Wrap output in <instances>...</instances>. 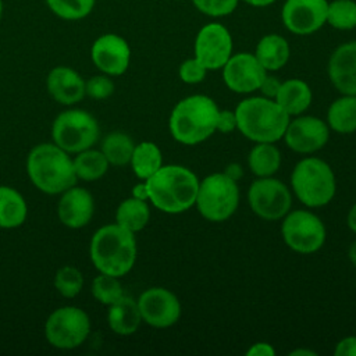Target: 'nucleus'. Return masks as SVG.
I'll return each mask as SVG.
<instances>
[{
    "mask_svg": "<svg viewBox=\"0 0 356 356\" xmlns=\"http://www.w3.org/2000/svg\"><path fill=\"white\" fill-rule=\"evenodd\" d=\"M145 182L149 200L164 213L179 214L195 206L199 179L184 165H161Z\"/></svg>",
    "mask_w": 356,
    "mask_h": 356,
    "instance_id": "obj_1",
    "label": "nucleus"
},
{
    "mask_svg": "<svg viewBox=\"0 0 356 356\" xmlns=\"http://www.w3.org/2000/svg\"><path fill=\"white\" fill-rule=\"evenodd\" d=\"M218 106L206 95H192L179 100L171 111V136L188 146L197 145L216 132Z\"/></svg>",
    "mask_w": 356,
    "mask_h": 356,
    "instance_id": "obj_2",
    "label": "nucleus"
},
{
    "mask_svg": "<svg viewBox=\"0 0 356 356\" xmlns=\"http://www.w3.org/2000/svg\"><path fill=\"white\" fill-rule=\"evenodd\" d=\"M235 115L236 129L256 143H274L284 138L291 120L275 100L264 96L243 99L236 106Z\"/></svg>",
    "mask_w": 356,
    "mask_h": 356,
    "instance_id": "obj_3",
    "label": "nucleus"
},
{
    "mask_svg": "<svg viewBox=\"0 0 356 356\" xmlns=\"http://www.w3.org/2000/svg\"><path fill=\"white\" fill-rule=\"evenodd\" d=\"M90 259L103 274L122 277L135 264L136 241L134 232L118 224L99 228L90 241Z\"/></svg>",
    "mask_w": 356,
    "mask_h": 356,
    "instance_id": "obj_4",
    "label": "nucleus"
},
{
    "mask_svg": "<svg viewBox=\"0 0 356 356\" xmlns=\"http://www.w3.org/2000/svg\"><path fill=\"white\" fill-rule=\"evenodd\" d=\"M26 171L32 184L47 195L63 193L76 182L72 160L56 143L35 146L28 154Z\"/></svg>",
    "mask_w": 356,
    "mask_h": 356,
    "instance_id": "obj_5",
    "label": "nucleus"
},
{
    "mask_svg": "<svg viewBox=\"0 0 356 356\" xmlns=\"http://www.w3.org/2000/svg\"><path fill=\"white\" fill-rule=\"evenodd\" d=\"M291 185L296 197L307 207L328 204L337 189L335 175L330 164L317 157H306L295 165Z\"/></svg>",
    "mask_w": 356,
    "mask_h": 356,
    "instance_id": "obj_6",
    "label": "nucleus"
},
{
    "mask_svg": "<svg viewBox=\"0 0 356 356\" xmlns=\"http://www.w3.org/2000/svg\"><path fill=\"white\" fill-rule=\"evenodd\" d=\"M203 218L220 222L228 220L238 209L239 189L235 179L224 172H214L199 181L195 202Z\"/></svg>",
    "mask_w": 356,
    "mask_h": 356,
    "instance_id": "obj_7",
    "label": "nucleus"
},
{
    "mask_svg": "<svg viewBox=\"0 0 356 356\" xmlns=\"http://www.w3.org/2000/svg\"><path fill=\"white\" fill-rule=\"evenodd\" d=\"M97 121L85 110L71 108L57 115L51 127L54 143L67 153L90 149L99 139Z\"/></svg>",
    "mask_w": 356,
    "mask_h": 356,
    "instance_id": "obj_8",
    "label": "nucleus"
},
{
    "mask_svg": "<svg viewBox=\"0 0 356 356\" xmlns=\"http://www.w3.org/2000/svg\"><path fill=\"white\" fill-rule=\"evenodd\" d=\"M284 242L293 252L314 253L325 242V227L320 217L307 210L288 211L281 225Z\"/></svg>",
    "mask_w": 356,
    "mask_h": 356,
    "instance_id": "obj_9",
    "label": "nucleus"
},
{
    "mask_svg": "<svg viewBox=\"0 0 356 356\" xmlns=\"http://www.w3.org/2000/svg\"><path fill=\"white\" fill-rule=\"evenodd\" d=\"M90 321L88 314L75 306H64L54 310L46 324L47 341L58 349H74L89 335Z\"/></svg>",
    "mask_w": 356,
    "mask_h": 356,
    "instance_id": "obj_10",
    "label": "nucleus"
},
{
    "mask_svg": "<svg viewBox=\"0 0 356 356\" xmlns=\"http://www.w3.org/2000/svg\"><path fill=\"white\" fill-rule=\"evenodd\" d=\"M252 211L263 220H281L291 210L292 196L284 182L271 177H261L252 182L248 191Z\"/></svg>",
    "mask_w": 356,
    "mask_h": 356,
    "instance_id": "obj_11",
    "label": "nucleus"
},
{
    "mask_svg": "<svg viewBox=\"0 0 356 356\" xmlns=\"http://www.w3.org/2000/svg\"><path fill=\"white\" fill-rule=\"evenodd\" d=\"M142 320L154 328L174 325L181 317V303L168 289L153 286L146 289L138 299Z\"/></svg>",
    "mask_w": 356,
    "mask_h": 356,
    "instance_id": "obj_12",
    "label": "nucleus"
},
{
    "mask_svg": "<svg viewBox=\"0 0 356 356\" xmlns=\"http://www.w3.org/2000/svg\"><path fill=\"white\" fill-rule=\"evenodd\" d=\"M232 39L221 24L204 25L195 40V58L206 70H218L231 57Z\"/></svg>",
    "mask_w": 356,
    "mask_h": 356,
    "instance_id": "obj_13",
    "label": "nucleus"
},
{
    "mask_svg": "<svg viewBox=\"0 0 356 356\" xmlns=\"http://www.w3.org/2000/svg\"><path fill=\"white\" fill-rule=\"evenodd\" d=\"M284 139L291 150L310 154L325 146L330 139V127L317 117L300 115L289 120Z\"/></svg>",
    "mask_w": 356,
    "mask_h": 356,
    "instance_id": "obj_14",
    "label": "nucleus"
},
{
    "mask_svg": "<svg viewBox=\"0 0 356 356\" xmlns=\"http://www.w3.org/2000/svg\"><path fill=\"white\" fill-rule=\"evenodd\" d=\"M267 71L253 54L239 53L231 56L222 67V79L228 89L235 93L259 90Z\"/></svg>",
    "mask_w": 356,
    "mask_h": 356,
    "instance_id": "obj_15",
    "label": "nucleus"
},
{
    "mask_svg": "<svg viewBox=\"0 0 356 356\" xmlns=\"http://www.w3.org/2000/svg\"><path fill=\"white\" fill-rule=\"evenodd\" d=\"M90 57L102 72L115 76L127 71L131 60V49L124 38L115 33H104L93 42Z\"/></svg>",
    "mask_w": 356,
    "mask_h": 356,
    "instance_id": "obj_16",
    "label": "nucleus"
},
{
    "mask_svg": "<svg viewBox=\"0 0 356 356\" xmlns=\"http://www.w3.org/2000/svg\"><path fill=\"white\" fill-rule=\"evenodd\" d=\"M327 10L325 0H286L282 8V21L291 32L307 35L327 21Z\"/></svg>",
    "mask_w": 356,
    "mask_h": 356,
    "instance_id": "obj_17",
    "label": "nucleus"
},
{
    "mask_svg": "<svg viewBox=\"0 0 356 356\" xmlns=\"http://www.w3.org/2000/svg\"><path fill=\"white\" fill-rule=\"evenodd\" d=\"M95 211L92 195L79 186H71L63 192L57 206L60 221L68 228H81L86 225Z\"/></svg>",
    "mask_w": 356,
    "mask_h": 356,
    "instance_id": "obj_18",
    "label": "nucleus"
},
{
    "mask_svg": "<svg viewBox=\"0 0 356 356\" xmlns=\"http://www.w3.org/2000/svg\"><path fill=\"white\" fill-rule=\"evenodd\" d=\"M328 76L342 95L356 96V42L335 49L328 61Z\"/></svg>",
    "mask_w": 356,
    "mask_h": 356,
    "instance_id": "obj_19",
    "label": "nucleus"
},
{
    "mask_svg": "<svg viewBox=\"0 0 356 356\" xmlns=\"http://www.w3.org/2000/svg\"><path fill=\"white\" fill-rule=\"evenodd\" d=\"M50 96L61 104H74L85 96V81L72 68L65 65L54 67L46 79Z\"/></svg>",
    "mask_w": 356,
    "mask_h": 356,
    "instance_id": "obj_20",
    "label": "nucleus"
},
{
    "mask_svg": "<svg viewBox=\"0 0 356 356\" xmlns=\"http://www.w3.org/2000/svg\"><path fill=\"white\" fill-rule=\"evenodd\" d=\"M107 321L110 328L118 335L134 334L142 321L138 300L122 295L118 300L108 306Z\"/></svg>",
    "mask_w": 356,
    "mask_h": 356,
    "instance_id": "obj_21",
    "label": "nucleus"
},
{
    "mask_svg": "<svg viewBox=\"0 0 356 356\" xmlns=\"http://www.w3.org/2000/svg\"><path fill=\"white\" fill-rule=\"evenodd\" d=\"M312 89L302 79H288L281 83L275 102L289 115H300L312 103Z\"/></svg>",
    "mask_w": 356,
    "mask_h": 356,
    "instance_id": "obj_22",
    "label": "nucleus"
},
{
    "mask_svg": "<svg viewBox=\"0 0 356 356\" xmlns=\"http://www.w3.org/2000/svg\"><path fill=\"white\" fill-rule=\"evenodd\" d=\"M254 57L266 71H277L282 68L289 58L288 42L280 35H267L257 43Z\"/></svg>",
    "mask_w": 356,
    "mask_h": 356,
    "instance_id": "obj_23",
    "label": "nucleus"
},
{
    "mask_svg": "<svg viewBox=\"0 0 356 356\" xmlns=\"http://www.w3.org/2000/svg\"><path fill=\"white\" fill-rule=\"evenodd\" d=\"M328 127L338 134H352L356 131V96L342 95L335 99L327 113Z\"/></svg>",
    "mask_w": 356,
    "mask_h": 356,
    "instance_id": "obj_24",
    "label": "nucleus"
},
{
    "mask_svg": "<svg viewBox=\"0 0 356 356\" xmlns=\"http://www.w3.org/2000/svg\"><path fill=\"white\" fill-rule=\"evenodd\" d=\"M26 203L19 192L0 186V228H17L26 218Z\"/></svg>",
    "mask_w": 356,
    "mask_h": 356,
    "instance_id": "obj_25",
    "label": "nucleus"
},
{
    "mask_svg": "<svg viewBox=\"0 0 356 356\" xmlns=\"http://www.w3.org/2000/svg\"><path fill=\"white\" fill-rule=\"evenodd\" d=\"M248 164L256 177H273L281 165V153L274 143L260 142L252 147Z\"/></svg>",
    "mask_w": 356,
    "mask_h": 356,
    "instance_id": "obj_26",
    "label": "nucleus"
},
{
    "mask_svg": "<svg viewBox=\"0 0 356 356\" xmlns=\"http://www.w3.org/2000/svg\"><path fill=\"white\" fill-rule=\"evenodd\" d=\"M129 163L138 178L147 179L163 165V154L156 143L145 140L135 145Z\"/></svg>",
    "mask_w": 356,
    "mask_h": 356,
    "instance_id": "obj_27",
    "label": "nucleus"
},
{
    "mask_svg": "<svg viewBox=\"0 0 356 356\" xmlns=\"http://www.w3.org/2000/svg\"><path fill=\"white\" fill-rule=\"evenodd\" d=\"M149 218L150 210L146 200H140L134 196L122 200L115 213L117 224L131 232L143 229L149 222Z\"/></svg>",
    "mask_w": 356,
    "mask_h": 356,
    "instance_id": "obj_28",
    "label": "nucleus"
},
{
    "mask_svg": "<svg viewBox=\"0 0 356 356\" xmlns=\"http://www.w3.org/2000/svg\"><path fill=\"white\" fill-rule=\"evenodd\" d=\"M72 165L76 178L83 181H96L106 174L108 161L102 150L86 149L78 153V156L72 160Z\"/></svg>",
    "mask_w": 356,
    "mask_h": 356,
    "instance_id": "obj_29",
    "label": "nucleus"
},
{
    "mask_svg": "<svg viewBox=\"0 0 356 356\" xmlns=\"http://www.w3.org/2000/svg\"><path fill=\"white\" fill-rule=\"evenodd\" d=\"M134 142L132 139L120 131L110 132L102 143V152L107 159L108 164L113 165H125L131 161L134 153Z\"/></svg>",
    "mask_w": 356,
    "mask_h": 356,
    "instance_id": "obj_30",
    "label": "nucleus"
},
{
    "mask_svg": "<svg viewBox=\"0 0 356 356\" xmlns=\"http://www.w3.org/2000/svg\"><path fill=\"white\" fill-rule=\"evenodd\" d=\"M46 4L60 19L79 21L93 11L96 0H46Z\"/></svg>",
    "mask_w": 356,
    "mask_h": 356,
    "instance_id": "obj_31",
    "label": "nucleus"
},
{
    "mask_svg": "<svg viewBox=\"0 0 356 356\" xmlns=\"http://www.w3.org/2000/svg\"><path fill=\"white\" fill-rule=\"evenodd\" d=\"M327 21L337 29L356 26V3L352 0H335L328 6Z\"/></svg>",
    "mask_w": 356,
    "mask_h": 356,
    "instance_id": "obj_32",
    "label": "nucleus"
},
{
    "mask_svg": "<svg viewBox=\"0 0 356 356\" xmlns=\"http://www.w3.org/2000/svg\"><path fill=\"white\" fill-rule=\"evenodd\" d=\"M92 293L103 305L110 306L115 300H118L124 292L117 277L110 274L100 273L92 282Z\"/></svg>",
    "mask_w": 356,
    "mask_h": 356,
    "instance_id": "obj_33",
    "label": "nucleus"
},
{
    "mask_svg": "<svg viewBox=\"0 0 356 356\" xmlns=\"http://www.w3.org/2000/svg\"><path fill=\"white\" fill-rule=\"evenodd\" d=\"M54 286L64 298H74L81 292L83 286V277L78 268L72 266H64L56 273Z\"/></svg>",
    "mask_w": 356,
    "mask_h": 356,
    "instance_id": "obj_34",
    "label": "nucleus"
},
{
    "mask_svg": "<svg viewBox=\"0 0 356 356\" xmlns=\"http://www.w3.org/2000/svg\"><path fill=\"white\" fill-rule=\"evenodd\" d=\"M114 92L113 81L106 75H95L89 81L85 82V95L103 100L111 96Z\"/></svg>",
    "mask_w": 356,
    "mask_h": 356,
    "instance_id": "obj_35",
    "label": "nucleus"
},
{
    "mask_svg": "<svg viewBox=\"0 0 356 356\" xmlns=\"http://www.w3.org/2000/svg\"><path fill=\"white\" fill-rule=\"evenodd\" d=\"M193 4L204 14L220 17L234 11L238 0H192Z\"/></svg>",
    "mask_w": 356,
    "mask_h": 356,
    "instance_id": "obj_36",
    "label": "nucleus"
},
{
    "mask_svg": "<svg viewBox=\"0 0 356 356\" xmlns=\"http://www.w3.org/2000/svg\"><path fill=\"white\" fill-rule=\"evenodd\" d=\"M206 71L207 70L196 58H189L181 64L178 74H179V78L182 82L193 85V83H199L204 79Z\"/></svg>",
    "mask_w": 356,
    "mask_h": 356,
    "instance_id": "obj_37",
    "label": "nucleus"
},
{
    "mask_svg": "<svg viewBox=\"0 0 356 356\" xmlns=\"http://www.w3.org/2000/svg\"><path fill=\"white\" fill-rule=\"evenodd\" d=\"M236 129V115L235 111L231 110H220L217 115L216 131L221 134H229Z\"/></svg>",
    "mask_w": 356,
    "mask_h": 356,
    "instance_id": "obj_38",
    "label": "nucleus"
},
{
    "mask_svg": "<svg viewBox=\"0 0 356 356\" xmlns=\"http://www.w3.org/2000/svg\"><path fill=\"white\" fill-rule=\"evenodd\" d=\"M281 81L277 78V76H270V75H266V78L263 79L259 90H261V93L264 95V97H268V99H275L278 90H280V86H281Z\"/></svg>",
    "mask_w": 356,
    "mask_h": 356,
    "instance_id": "obj_39",
    "label": "nucleus"
},
{
    "mask_svg": "<svg viewBox=\"0 0 356 356\" xmlns=\"http://www.w3.org/2000/svg\"><path fill=\"white\" fill-rule=\"evenodd\" d=\"M335 356H356V337L341 339L334 349Z\"/></svg>",
    "mask_w": 356,
    "mask_h": 356,
    "instance_id": "obj_40",
    "label": "nucleus"
},
{
    "mask_svg": "<svg viewBox=\"0 0 356 356\" xmlns=\"http://www.w3.org/2000/svg\"><path fill=\"white\" fill-rule=\"evenodd\" d=\"M248 356H274L275 349L268 342H256L248 350Z\"/></svg>",
    "mask_w": 356,
    "mask_h": 356,
    "instance_id": "obj_41",
    "label": "nucleus"
},
{
    "mask_svg": "<svg viewBox=\"0 0 356 356\" xmlns=\"http://www.w3.org/2000/svg\"><path fill=\"white\" fill-rule=\"evenodd\" d=\"M132 196L136 197V199H140V200H149V192H147L146 182L136 184V185L132 188Z\"/></svg>",
    "mask_w": 356,
    "mask_h": 356,
    "instance_id": "obj_42",
    "label": "nucleus"
},
{
    "mask_svg": "<svg viewBox=\"0 0 356 356\" xmlns=\"http://www.w3.org/2000/svg\"><path fill=\"white\" fill-rule=\"evenodd\" d=\"M224 174H227L229 178H232V179H235V181H238V179H241V177H242V168H241V165L239 164H235V163H231V164H228L227 165V168H225V171H224Z\"/></svg>",
    "mask_w": 356,
    "mask_h": 356,
    "instance_id": "obj_43",
    "label": "nucleus"
},
{
    "mask_svg": "<svg viewBox=\"0 0 356 356\" xmlns=\"http://www.w3.org/2000/svg\"><path fill=\"white\" fill-rule=\"evenodd\" d=\"M346 224L350 231L356 234V203L349 209L348 216H346Z\"/></svg>",
    "mask_w": 356,
    "mask_h": 356,
    "instance_id": "obj_44",
    "label": "nucleus"
},
{
    "mask_svg": "<svg viewBox=\"0 0 356 356\" xmlns=\"http://www.w3.org/2000/svg\"><path fill=\"white\" fill-rule=\"evenodd\" d=\"M245 1L254 6V7H264V6L271 4L274 0H245Z\"/></svg>",
    "mask_w": 356,
    "mask_h": 356,
    "instance_id": "obj_45",
    "label": "nucleus"
},
{
    "mask_svg": "<svg viewBox=\"0 0 356 356\" xmlns=\"http://www.w3.org/2000/svg\"><path fill=\"white\" fill-rule=\"evenodd\" d=\"M348 256H349V260L356 266V241L350 245L349 252H348Z\"/></svg>",
    "mask_w": 356,
    "mask_h": 356,
    "instance_id": "obj_46",
    "label": "nucleus"
},
{
    "mask_svg": "<svg viewBox=\"0 0 356 356\" xmlns=\"http://www.w3.org/2000/svg\"><path fill=\"white\" fill-rule=\"evenodd\" d=\"M289 355H291V356H299V355H310V356H316V353H314V352L307 350V349H295V350H292Z\"/></svg>",
    "mask_w": 356,
    "mask_h": 356,
    "instance_id": "obj_47",
    "label": "nucleus"
},
{
    "mask_svg": "<svg viewBox=\"0 0 356 356\" xmlns=\"http://www.w3.org/2000/svg\"><path fill=\"white\" fill-rule=\"evenodd\" d=\"M3 10H4V6H3V0H0V19L3 17Z\"/></svg>",
    "mask_w": 356,
    "mask_h": 356,
    "instance_id": "obj_48",
    "label": "nucleus"
}]
</instances>
